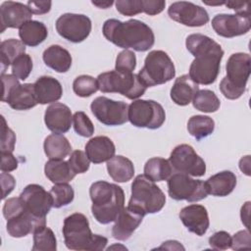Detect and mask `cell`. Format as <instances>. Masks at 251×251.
<instances>
[{
	"instance_id": "1",
	"label": "cell",
	"mask_w": 251,
	"mask_h": 251,
	"mask_svg": "<svg viewBox=\"0 0 251 251\" xmlns=\"http://www.w3.org/2000/svg\"><path fill=\"white\" fill-rule=\"evenodd\" d=\"M185 45L194 57L188 75L197 84L209 85L216 81L224 57L222 46L207 35L192 33L186 37Z\"/></svg>"
},
{
	"instance_id": "2",
	"label": "cell",
	"mask_w": 251,
	"mask_h": 251,
	"mask_svg": "<svg viewBox=\"0 0 251 251\" xmlns=\"http://www.w3.org/2000/svg\"><path fill=\"white\" fill-rule=\"evenodd\" d=\"M102 32L108 41L125 50L130 48L137 52H145L155 42V35L151 27L134 19L126 22L109 19L103 24Z\"/></svg>"
},
{
	"instance_id": "3",
	"label": "cell",
	"mask_w": 251,
	"mask_h": 251,
	"mask_svg": "<svg viewBox=\"0 0 251 251\" xmlns=\"http://www.w3.org/2000/svg\"><path fill=\"white\" fill-rule=\"evenodd\" d=\"M89 195L92 201V215L102 225L115 222L119 213L125 207L124 190L115 183L104 180L95 181L89 188Z\"/></svg>"
},
{
	"instance_id": "4",
	"label": "cell",
	"mask_w": 251,
	"mask_h": 251,
	"mask_svg": "<svg viewBox=\"0 0 251 251\" xmlns=\"http://www.w3.org/2000/svg\"><path fill=\"white\" fill-rule=\"evenodd\" d=\"M63 235L68 249L76 251H100L108 239L91 232L88 219L81 213H74L64 220Z\"/></svg>"
},
{
	"instance_id": "5",
	"label": "cell",
	"mask_w": 251,
	"mask_h": 251,
	"mask_svg": "<svg viewBox=\"0 0 251 251\" xmlns=\"http://www.w3.org/2000/svg\"><path fill=\"white\" fill-rule=\"evenodd\" d=\"M226 76L221 80L220 90L227 99H238L245 92L246 83L250 76V55L242 52L230 55L226 62Z\"/></svg>"
},
{
	"instance_id": "6",
	"label": "cell",
	"mask_w": 251,
	"mask_h": 251,
	"mask_svg": "<svg viewBox=\"0 0 251 251\" xmlns=\"http://www.w3.org/2000/svg\"><path fill=\"white\" fill-rule=\"evenodd\" d=\"M166 203V196L161 188L145 175H138L131 183V196L128 206L144 215L160 212Z\"/></svg>"
},
{
	"instance_id": "7",
	"label": "cell",
	"mask_w": 251,
	"mask_h": 251,
	"mask_svg": "<svg viewBox=\"0 0 251 251\" xmlns=\"http://www.w3.org/2000/svg\"><path fill=\"white\" fill-rule=\"evenodd\" d=\"M96 79L101 92L120 93L131 100L142 96L147 89L138 75L133 73H122L114 70L100 74Z\"/></svg>"
},
{
	"instance_id": "8",
	"label": "cell",
	"mask_w": 251,
	"mask_h": 251,
	"mask_svg": "<svg viewBox=\"0 0 251 251\" xmlns=\"http://www.w3.org/2000/svg\"><path fill=\"white\" fill-rule=\"evenodd\" d=\"M176 75L175 65L170 56L162 50L150 51L138 76L146 87L164 84Z\"/></svg>"
},
{
	"instance_id": "9",
	"label": "cell",
	"mask_w": 251,
	"mask_h": 251,
	"mask_svg": "<svg viewBox=\"0 0 251 251\" xmlns=\"http://www.w3.org/2000/svg\"><path fill=\"white\" fill-rule=\"evenodd\" d=\"M127 119L136 127L157 129L165 123L166 113L154 100L137 99L128 105Z\"/></svg>"
},
{
	"instance_id": "10",
	"label": "cell",
	"mask_w": 251,
	"mask_h": 251,
	"mask_svg": "<svg viewBox=\"0 0 251 251\" xmlns=\"http://www.w3.org/2000/svg\"><path fill=\"white\" fill-rule=\"evenodd\" d=\"M169 196L176 200H185L188 202H197L208 196V190L205 181L191 178L188 175L176 173L168 179Z\"/></svg>"
},
{
	"instance_id": "11",
	"label": "cell",
	"mask_w": 251,
	"mask_h": 251,
	"mask_svg": "<svg viewBox=\"0 0 251 251\" xmlns=\"http://www.w3.org/2000/svg\"><path fill=\"white\" fill-rule=\"evenodd\" d=\"M90 109L94 117L106 126H121L128 121V105L123 101L99 96L91 102Z\"/></svg>"
},
{
	"instance_id": "12",
	"label": "cell",
	"mask_w": 251,
	"mask_h": 251,
	"mask_svg": "<svg viewBox=\"0 0 251 251\" xmlns=\"http://www.w3.org/2000/svg\"><path fill=\"white\" fill-rule=\"evenodd\" d=\"M55 25L59 35L73 43H79L86 39L92 27L88 17L73 13H66L60 16Z\"/></svg>"
},
{
	"instance_id": "13",
	"label": "cell",
	"mask_w": 251,
	"mask_h": 251,
	"mask_svg": "<svg viewBox=\"0 0 251 251\" xmlns=\"http://www.w3.org/2000/svg\"><path fill=\"white\" fill-rule=\"evenodd\" d=\"M169 161L176 172L192 176H202L206 173L204 160L188 144H179L171 152Z\"/></svg>"
},
{
	"instance_id": "14",
	"label": "cell",
	"mask_w": 251,
	"mask_h": 251,
	"mask_svg": "<svg viewBox=\"0 0 251 251\" xmlns=\"http://www.w3.org/2000/svg\"><path fill=\"white\" fill-rule=\"evenodd\" d=\"M212 27L218 35L226 38L246 34L251 27L249 12L216 15L212 20Z\"/></svg>"
},
{
	"instance_id": "15",
	"label": "cell",
	"mask_w": 251,
	"mask_h": 251,
	"mask_svg": "<svg viewBox=\"0 0 251 251\" xmlns=\"http://www.w3.org/2000/svg\"><path fill=\"white\" fill-rule=\"evenodd\" d=\"M24 207L27 212L37 218H45L53 207V198L39 184H28L20 194Z\"/></svg>"
},
{
	"instance_id": "16",
	"label": "cell",
	"mask_w": 251,
	"mask_h": 251,
	"mask_svg": "<svg viewBox=\"0 0 251 251\" xmlns=\"http://www.w3.org/2000/svg\"><path fill=\"white\" fill-rule=\"evenodd\" d=\"M168 15L173 21L191 27L202 26L209 22V15L204 8L186 1L171 4Z\"/></svg>"
},
{
	"instance_id": "17",
	"label": "cell",
	"mask_w": 251,
	"mask_h": 251,
	"mask_svg": "<svg viewBox=\"0 0 251 251\" xmlns=\"http://www.w3.org/2000/svg\"><path fill=\"white\" fill-rule=\"evenodd\" d=\"M32 15L27 5L14 1L3 2L0 7L1 32L6 28H20L25 23L31 21Z\"/></svg>"
},
{
	"instance_id": "18",
	"label": "cell",
	"mask_w": 251,
	"mask_h": 251,
	"mask_svg": "<svg viewBox=\"0 0 251 251\" xmlns=\"http://www.w3.org/2000/svg\"><path fill=\"white\" fill-rule=\"evenodd\" d=\"M145 215L129 206L124 207L115 220V225L112 227V235L115 239L125 241L128 239L133 231L141 224Z\"/></svg>"
},
{
	"instance_id": "19",
	"label": "cell",
	"mask_w": 251,
	"mask_h": 251,
	"mask_svg": "<svg viewBox=\"0 0 251 251\" xmlns=\"http://www.w3.org/2000/svg\"><path fill=\"white\" fill-rule=\"evenodd\" d=\"M178 216L183 226L190 232L198 236H202L207 232L210 221L207 209L203 205H188L180 210Z\"/></svg>"
},
{
	"instance_id": "20",
	"label": "cell",
	"mask_w": 251,
	"mask_h": 251,
	"mask_svg": "<svg viewBox=\"0 0 251 251\" xmlns=\"http://www.w3.org/2000/svg\"><path fill=\"white\" fill-rule=\"evenodd\" d=\"M46 226L45 218H37L25 210L7 220V231L10 236L15 238L25 237L33 233L37 228Z\"/></svg>"
},
{
	"instance_id": "21",
	"label": "cell",
	"mask_w": 251,
	"mask_h": 251,
	"mask_svg": "<svg viewBox=\"0 0 251 251\" xmlns=\"http://www.w3.org/2000/svg\"><path fill=\"white\" fill-rule=\"evenodd\" d=\"M44 123L47 128L53 133L62 134L71 128L73 115L67 105L56 102L48 106L45 110Z\"/></svg>"
},
{
	"instance_id": "22",
	"label": "cell",
	"mask_w": 251,
	"mask_h": 251,
	"mask_svg": "<svg viewBox=\"0 0 251 251\" xmlns=\"http://www.w3.org/2000/svg\"><path fill=\"white\" fill-rule=\"evenodd\" d=\"M2 101L7 102L12 109L18 111L29 110L38 104L32 83L16 85L6 96L2 97Z\"/></svg>"
},
{
	"instance_id": "23",
	"label": "cell",
	"mask_w": 251,
	"mask_h": 251,
	"mask_svg": "<svg viewBox=\"0 0 251 251\" xmlns=\"http://www.w3.org/2000/svg\"><path fill=\"white\" fill-rule=\"evenodd\" d=\"M116 147L114 142L107 136L99 135L91 138L85 145V154L93 164L109 161L115 156Z\"/></svg>"
},
{
	"instance_id": "24",
	"label": "cell",
	"mask_w": 251,
	"mask_h": 251,
	"mask_svg": "<svg viewBox=\"0 0 251 251\" xmlns=\"http://www.w3.org/2000/svg\"><path fill=\"white\" fill-rule=\"evenodd\" d=\"M35 96L39 104H49L61 99L63 88L61 83L52 76L43 75L33 83Z\"/></svg>"
},
{
	"instance_id": "25",
	"label": "cell",
	"mask_w": 251,
	"mask_h": 251,
	"mask_svg": "<svg viewBox=\"0 0 251 251\" xmlns=\"http://www.w3.org/2000/svg\"><path fill=\"white\" fill-rule=\"evenodd\" d=\"M199 90V86L188 75H182L175 80L171 88V99L178 106H186L192 102L193 97Z\"/></svg>"
},
{
	"instance_id": "26",
	"label": "cell",
	"mask_w": 251,
	"mask_h": 251,
	"mask_svg": "<svg viewBox=\"0 0 251 251\" xmlns=\"http://www.w3.org/2000/svg\"><path fill=\"white\" fill-rule=\"evenodd\" d=\"M208 193L217 196L225 197L230 194L236 186V176L230 171H223L205 181Z\"/></svg>"
},
{
	"instance_id": "27",
	"label": "cell",
	"mask_w": 251,
	"mask_h": 251,
	"mask_svg": "<svg viewBox=\"0 0 251 251\" xmlns=\"http://www.w3.org/2000/svg\"><path fill=\"white\" fill-rule=\"evenodd\" d=\"M42 59L44 64L57 73H67L72 67L70 52L60 45H51L44 50Z\"/></svg>"
},
{
	"instance_id": "28",
	"label": "cell",
	"mask_w": 251,
	"mask_h": 251,
	"mask_svg": "<svg viewBox=\"0 0 251 251\" xmlns=\"http://www.w3.org/2000/svg\"><path fill=\"white\" fill-rule=\"evenodd\" d=\"M19 36L25 45L35 47L47 38L48 29L43 23L31 20L19 28Z\"/></svg>"
},
{
	"instance_id": "29",
	"label": "cell",
	"mask_w": 251,
	"mask_h": 251,
	"mask_svg": "<svg viewBox=\"0 0 251 251\" xmlns=\"http://www.w3.org/2000/svg\"><path fill=\"white\" fill-rule=\"evenodd\" d=\"M107 171L113 180L126 182L133 177L134 166L126 157L118 155L107 161Z\"/></svg>"
},
{
	"instance_id": "30",
	"label": "cell",
	"mask_w": 251,
	"mask_h": 251,
	"mask_svg": "<svg viewBox=\"0 0 251 251\" xmlns=\"http://www.w3.org/2000/svg\"><path fill=\"white\" fill-rule=\"evenodd\" d=\"M44 153L50 160H64L72 151L69 140L60 133L48 135L43 143Z\"/></svg>"
},
{
	"instance_id": "31",
	"label": "cell",
	"mask_w": 251,
	"mask_h": 251,
	"mask_svg": "<svg viewBox=\"0 0 251 251\" xmlns=\"http://www.w3.org/2000/svg\"><path fill=\"white\" fill-rule=\"evenodd\" d=\"M44 173L46 177L54 184L68 183L75 176L69 162L64 160H49L44 166Z\"/></svg>"
},
{
	"instance_id": "32",
	"label": "cell",
	"mask_w": 251,
	"mask_h": 251,
	"mask_svg": "<svg viewBox=\"0 0 251 251\" xmlns=\"http://www.w3.org/2000/svg\"><path fill=\"white\" fill-rule=\"evenodd\" d=\"M25 53V45L19 39L10 38L4 40L0 44V65L1 75H4L5 71L10 65L21 55Z\"/></svg>"
},
{
	"instance_id": "33",
	"label": "cell",
	"mask_w": 251,
	"mask_h": 251,
	"mask_svg": "<svg viewBox=\"0 0 251 251\" xmlns=\"http://www.w3.org/2000/svg\"><path fill=\"white\" fill-rule=\"evenodd\" d=\"M144 175L154 182L168 180L173 175V167L169 160L154 157L145 163Z\"/></svg>"
},
{
	"instance_id": "34",
	"label": "cell",
	"mask_w": 251,
	"mask_h": 251,
	"mask_svg": "<svg viewBox=\"0 0 251 251\" xmlns=\"http://www.w3.org/2000/svg\"><path fill=\"white\" fill-rule=\"evenodd\" d=\"M215 129V122L212 118L204 115L192 116L187 122V130L196 140H201L211 133Z\"/></svg>"
},
{
	"instance_id": "35",
	"label": "cell",
	"mask_w": 251,
	"mask_h": 251,
	"mask_svg": "<svg viewBox=\"0 0 251 251\" xmlns=\"http://www.w3.org/2000/svg\"><path fill=\"white\" fill-rule=\"evenodd\" d=\"M193 107L204 113H214L219 110L221 102L214 91L209 89L198 90L192 99Z\"/></svg>"
},
{
	"instance_id": "36",
	"label": "cell",
	"mask_w": 251,
	"mask_h": 251,
	"mask_svg": "<svg viewBox=\"0 0 251 251\" xmlns=\"http://www.w3.org/2000/svg\"><path fill=\"white\" fill-rule=\"evenodd\" d=\"M57 240L53 230L44 226L33 232L32 251H56Z\"/></svg>"
},
{
	"instance_id": "37",
	"label": "cell",
	"mask_w": 251,
	"mask_h": 251,
	"mask_svg": "<svg viewBox=\"0 0 251 251\" xmlns=\"http://www.w3.org/2000/svg\"><path fill=\"white\" fill-rule=\"evenodd\" d=\"M53 198V207L59 209L71 204L75 198V191L68 183H57L49 191Z\"/></svg>"
},
{
	"instance_id": "38",
	"label": "cell",
	"mask_w": 251,
	"mask_h": 251,
	"mask_svg": "<svg viewBox=\"0 0 251 251\" xmlns=\"http://www.w3.org/2000/svg\"><path fill=\"white\" fill-rule=\"evenodd\" d=\"M73 90L79 97H89L99 90L97 79L91 75H81L74 80Z\"/></svg>"
},
{
	"instance_id": "39",
	"label": "cell",
	"mask_w": 251,
	"mask_h": 251,
	"mask_svg": "<svg viewBox=\"0 0 251 251\" xmlns=\"http://www.w3.org/2000/svg\"><path fill=\"white\" fill-rule=\"evenodd\" d=\"M73 123L74 129L78 135L82 137H90L94 133V126L84 112H75L73 116Z\"/></svg>"
},
{
	"instance_id": "40",
	"label": "cell",
	"mask_w": 251,
	"mask_h": 251,
	"mask_svg": "<svg viewBox=\"0 0 251 251\" xmlns=\"http://www.w3.org/2000/svg\"><path fill=\"white\" fill-rule=\"evenodd\" d=\"M32 59L28 54H23L19 56L12 64V75L21 80H25L28 77L32 71Z\"/></svg>"
},
{
	"instance_id": "41",
	"label": "cell",
	"mask_w": 251,
	"mask_h": 251,
	"mask_svg": "<svg viewBox=\"0 0 251 251\" xmlns=\"http://www.w3.org/2000/svg\"><path fill=\"white\" fill-rule=\"evenodd\" d=\"M136 67L135 54L130 50L120 52L116 58L115 70L122 73H132Z\"/></svg>"
},
{
	"instance_id": "42",
	"label": "cell",
	"mask_w": 251,
	"mask_h": 251,
	"mask_svg": "<svg viewBox=\"0 0 251 251\" xmlns=\"http://www.w3.org/2000/svg\"><path fill=\"white\" fill-rule=\"evenodd\" d=\"M68 162L75 175L86 173L90 166V161L88 157L81 150L73 151Z\"/></svg>"
},
{
	"instance_id": "43",
	"label": "cell",
	"mask_w": 251,
	"mask_h": 251,
	"mask_svg": "<svg viewBox=\"0 0 251 251\" xmlns=\"http://www.w3.org/2000/svg\"><path fill=\"white\" fill-rule=\"evenodd\" d=\"M117 11L124 16H135L143 13L142 0H118L115 2Z\"/></svg>"
},
{
	"instance_id": "44",
	"label": "cell",
	"mask_w": 251,
	"mask_h": 251,
	"mask_svg": "<svg viewBox=\"0 0 251 251\" xmlns=\"http://www.w3.org/2000/svg\"><path fill=\"white\" fill-rule=\"evenodd\" d=\"M2 127H1V152H13L16 143L15 132L7 126L4 117H1Z\"/></svg>"
},
{
	"instance_id": "45",
	"label": "cell",
	"mask_w": 251,
	"mask_h": 251,
	"mask_svg": "<svg viewBox=\"0 0 251 251\" xmlns=\"http://www.w3.org/2000/svg\"><path fill=\"white\" fill-rule=\"evenodd\" d=\"M209 244L214 250H226L230 248L231 236L225 230L217 231L209 237Z\"/></svg>"
},
{
	"instance_id": "46",
	"label": "cell",
	"mask_w": 251,
	"mask_h": 251,
	"mask_svg": "<svg viewBox=\"0 0 251 251\" xmlns=\"http://www.w3.org/2000/svg\"><path fill=\"white\" fill-rule=\"evenodd\" d=\"M251 247V236L248 230H239L231 237L230 248L233 250H239L243 248Z\"/></svg>"
},
{
	"instance_id": "47",
	"label": "cell",
	"mask_w": 251,
	"mask_h": 251,
	"mask_svg": "<svg viewBox=\"0 0 251 251\" xmlns=\"http://www.w3.org/2000/svg\"><path fill=\"white\" fill-rule=\"evenodd\" d=\"M166 6V2L163 0H142L143 13L149 16H155L160 14Z\"/></svg>"
},
{
	"instance_id": "48",
	"label": "cell",
	"mask_w": 251,
	"mask_h": 251,
	"mask_svg": "<svg viewBox=\"0 0 251 251\" xmlns=\"http://www.w3.org/2000/svg\"><path fill=\"white\" fill-rule=\"evenodd\" d=\"M18 160L12 152H1V172L10 173L18 168Z\"/></svg>"
},
{
	"instance_id": "49",
	"label": "cell",
	"mask_w": 251,
	"mask_h": 251,
	"mask_svg": "<svg viewBox=\"0 0 251 251\" xmlns=\"http://www.w3.org/2000/svg\"><path fill=\"white\" fill-rule=\"evenodd\" d=\"M0 177H1V185H2V190H3L2 199H5L7 197V195H9L13 191V189L16 185V179L9 173H3V172L1 173Z\"/></svg>"
},
{
	"instance_id": "50",
	"label": "cell",
	"mask_w": 251,
	"mask_h": 251,
	"mask_svg": "<svg viewBox=\"0 0 251 251\" xmlns=\"http://www.w3.org/2000/svg\"><path fill=\"white\" fill-rule=\"evenodd\" d=\"M27 7L32 14L43 15L48 13L51 10V1H28L26 3Z\"/></svg>"
},
{
	"instance_id": "51",
	"label": "cell",
	"mask_w": 251,
	"mask_h": 251,
	"mask_svg": "<svg viewBox=\"0 0 251 251\" xmlns=\"http://www.w3.org/2000/svg\"><path fill=\"white\" fill-rule=\"evenodd\" d=\"M225 4L227 8L234 10L236 13H247L248 12V5H249L248 2L227 1Z\"/></svg>"
},
{
	"instance_id": "52",
	"label": "cell",
	"mask_w": 251,
	"mask_h": 251,
	"mask_svg": "<svg viewBox=\"0 0 251 251\" xmlns=\"http://www.w3.org/2000/svg\"><path fill=\"white\" fill-rule=\"evenodd\" d=\"M239 169L246 176H250V156H244L239 161Z\"/></svg>"
},
{
	"instance_id": "53",
	"label": "cell",
	"mask_w": 251,
	"mask_h": 251,
	"mask_svg": "<svg viewBox=\"0 0 251 251\" xmlns=\"http://www.w3.org/2000/svg\"><path fill=\"white\" fill-rule=\"evenodd\" d=\"M249 207H250V202H246L242 208H241V212H240V217H241V221L242 223L245 225V226L247 228H249L248 226V221H249Z\"/></svg>"
},
{
	"instance_id": "54",
	"label": "cell",
	"mask_w": 251,
	"mask_h": 251,
	"mask_svg": "<svg viewBox=\"0 0 251 251\" xmlns=\"http://www.w3.org/2000/svg\"><path fill=\"white\" fill-rule=\"evenodd\" d=\"M91 3L100 9H107L114 4L113 1H92Z\"/></svg>"
},
{
	"instance_id": "55",
	"label": "cell",
	"mask_w": 251,
	"mask_h": 251,
	"mask_svg": "<svg viewBox=\"0 0 251 251\" xmlns=\"http://www.w3.org/2000/svg\"><path fill=\"white\" fill-rule=\"evenodd\" d=\"M204 4H207V5H212V6H215V5H223L225 4L226 2H217V3H214V2H207V1H203Z\"/></svg>"
}]
</instances>
